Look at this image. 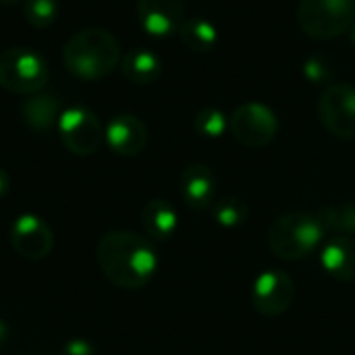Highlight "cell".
Listing matches in <instances>:
<instances>
[{"label": "cell", "instance_id": "6da1fadb", "mask_svg": "<svg viewBox=\"0 0 355 355\" xmlns=\"http://www.w3.org/2000/svg\"><path fill=\"white\" fill-rule=\"evenodd\" d=\"M96 260L104 277L121 289H141L158 270L154 245L133 231L106 233L96 248Z\"/></svg>", "mask_w": 355, "mask_h": 355}, {"label": "cell", "instance_id": "7a4b0ae2", "mask_svg": "<svg viewBox=\"0 0 355 355\" xmlns=\"http://www.w3.org/2000/svg\"><path fill=\"white\" fill-rule=\"evenodd\" d=\"M64 67L83 81L108 77L121 60L119 40L104 27H87L71 35L62 50Z\"/></svg>", "mask_w": 355, "mask_h": 355}, {"label": "cell", "instance_id": "3957f363", "mask_svg": "<svg viewBox=\"0 0 355 355\" xmlns=\"http://www.w3.org/2000/svg\"><path fill=\"white\" fill-rule=\"evenodd\" d=\"M324 227L316 214L293 210L281 214L268 229V248L281 260L297 262L314 254L324 241Z\"/></svg>", "mask_w": 355, "mask_h": 355}, {"label": "cell", "instance_id": "277c9868", "mask_svg": "<svg viewBox=\"0 0 355 355\" xmlns=\"http://www.w3.org/2000/svg\"><path fill=\"white\" fill-rule=\"evenodd\" d=\"M50 79L48 60L25 46L6 48L0 52V87L10 94L31 96L46 87Z\"/></svg>", "mask_w": 355, "mask_h": 355}, {"label": "cell", "instance_id": "5b68a950", "mask_svg": "<svg viewBox=\"0 0 355 355\" xmlns=\"http://www.w3.org/2000/svg\"><path fill=\"white\" fill-rule=\"evenodd\" d=\"M297 23L312 40H333L355 23V0H302Z\"/></svg>", "mask_w": 355, "mask_h": 355}, {"label": "cell", "instance_id": "8992f818", "mask_svg": "<svg viewBox=\"0 0 355 355\" xmlns=\"http://www.w3.org/2000/svg\"><path fill=\"white\" fill-rule=\"evenodd\" d=\"M56 129L64 148L77 156L94 154L104 139V129L96 112L79 104L69 106L60 112Z\"/></svg>", "mask_w": 355, "mask_h": 355}, {"label": "cell", "instance_id": "52a82bcc", "mask_svg": "<svg viewBox=\"0 0 355 355\" xmlns=\"http://www.w3.org/2000/svg\"><path fill=\"white\" fill-rule=\"evenodd\" d=\"M229 129L239 144L248 148H264L277 137L279 119L270 106L262 102H245L233 110Z\"/></svg>", "mask_w": 355, "mask_h": 355}, {"label": "cell", "instance_id": "ba28073f", "mask_svg": "<svg viewBox=\"0 0 355 355\" xmlns=\"http://www.w3.org/2000/svg\"><path fill=\"white\" fill-rule=\"evenodd\" d=\"M324 129L339 139H355V85L331 83L318 100Z\"/></svg>", "mask_w": 355, "mask_h": 355}, {"label": "cell", "instance_id": "9c48e42d", "mask_svg": "<svg viewBox=\"0 0 355 355\" xmlns=\"http://www.w3.org/2000/svg\"><path fill=\"white\" fill-rule=\"evenodd\" d=\"M295 300V283L283 270H264L256 277L252 287V302L256 312L275 318L285 314Z\"/></svg>", "mask_w": 355, "mask_h": 355}, {"label": "cell", "instance_id": "30bf717a", "mask_svg": "<svg viewBox=\"0 0 355 355\" xmlns=\"http://www.w3.org/2000/svg\"><path fill=\"white\" fill-rule=\"evenodd\" d=\"M10 245L25 260H44L54 248V235L37 214H21L10 225Z\"/></svg>", "mask_w": 355, "mask_h": 355}, {"label": "cell", "instance_id": "8fae6325", "mask_svg": "<svg viewBox=\"0 0 355 355\" xmlns=\"http://www.w3.org/2000/svg\"><path fill=\"white\" fill-rule=\"evenodd\" d=\"M137 21L148 35L166 37L185 21V0H137Z\"/></svg>", "mask_w": 355, "mask_h": 355}, {"label": "cell", "instance_id": "7c38bea8", "mask_svg": "<svg viewBox=\"0 0 355 355\" xmlns=\"http://www.w3.org/2000/svg\"><path fill=\"white\" fill-rule=\"evenodd\" d=\"M104 141L116 156L131 158V156H137L146 148L148 129L137 116L123 112L108 121L104 129Z\"/></svg>", "mask_w": 355, "mask_h": 355}, {"label": "cell", "instance_id": "4fadbf2b", "mask_svg": "<svg viewBox=\"0 0 355 355\" xmlns=\"http://www.w3.org/2000/svg\"><path fill=\"white\" fill-rule=\"evenodd\" d=\"M179 189H181L183 202L191 210H210L212 204L216 202L218 181L210 166L193 162L183 168Z\"/></svg>", "mask_w": 355, "mask_h": 355}, {"label": "cell", "instance_id": "5bb4252c", "mask_svg": "<svg viewBox=\"0 0 355 355\" xmlns=\"http://www.w3.org/2000/svg\"><path fill=\"white\" fill-rule=\"evenodd\" d=\"M320 266L324 272L341 283L355 281V239L333 235L320 245Z\"/></svg>", "mask_w": 355, "mask_h": 355}, {"label": "cell", "instance_id": "9a60e30c", "mask_svg": "<svg viewBox=\"0 0 355 355\" xmlns=\"http://www.w3.org/2000/svg\"><path fill=\"white\" fill-rule=\"evenodd\" d=\"M60 112L62 110H60L58 98L52 94H44V92L31 94L29 98H25V102L21 106V116H23L25 125L37 133H44L52 125H56Z\"/></svg>", "mask_w": 355, "mask_h": 355}, {"label": "cell", "instance_id": "2e32d148", "mask_svg": "<svg viewBox=\"0 0 355 355\" xmlns=\"http://www.w3.org/2000/svg\"><path fill=\"white\" fill-rule=\"evenodd\" d=\"M141 225L150 239L168 241L177 233L179 216L166 200H150L141 210Z\"/></svg>", "mask_w": 355, "mask_h": 355}, {"label": "cell", "instance_id": "e0dca14e", "mask_svg": "<svg viewBox=\"0 0 355 355\" xmlns=\"http://www.w3.org/2000/svg\"><path fill=\"white\" fill-rule=\"evenodd\" d=\"M121 71L127 81L135 85H150L158 81L162 73V60L156 52L148 48H133L123 56Z\"/></svg>", "mask_w": 355, "mask_h": 355}, {"label": "cell", "instance_id": "ac0fdd59", "mask_svg": "<svg viewBox=\"0 0 355 355\" xmlns=\"http://www.w3.org/2000/svg\"><path fill=\"white\" fill-rule=\"evenodd\" d=\"M181 42L191 52H210L218 44V29L212 21L202 17L185 19L179 29Z\"/></svg>", "mask_w": 355, "mask_h": 355}, {"label": "cell", "instance_id": "d6986e66", "mask_svg": "<svg viewBox=\"0 0 355 355\" xmlns=\"http://www.w3.org/2000/svg\"><path fill=\"white\" fill-rule=\"evenodd\" d=\"M327 233L355 237V202L322 206L314 212Z\"/></svg>", "mask_w": 355, "mask_h": 355}, {"label": "cell", "instance_id": "ffe728a7", "mask_svg": "<svg viewBox=\"0 0 355 355\" xmlns=\"http://www.w3.org/2000/svg\"><path fill=\"white\" fill-rule=\"evenodd\" d=\"M210 212H212L214 223L223 229H237V227L245 225L250 218V206L237 196H225V198L216 200L212 204Z\"/></svg>", "mask_w": 355, "mask_h": 355}, {"label": "cell", "instance_id": "44dd1931", "mask_svg": "<svg viewBox=\"0 0 355 355\" xmlns=\"http://www.w3.org/2000/svg\"><path fill=\"white\" fill-rule=\"evenodd\" d=\"M193 127L202 137L208 139H218L220 135H225V131L229 129V121L227 114L214 106H206L200 108L193 116Z\"/></svg>", "mask_w": 355, "mask_h": 355}, {"label": "cell", "instance_id": "7402d4cb", "mask_svg": "<svg viewBox=\"0 0 355 355\" xmlns=\"http://www.w3.org/2000/svg\"><path fill=\"white\" fill-rule=\"evenodd\" d=\"M23 15L31 27L46 29L58 17V0H25Z\"/></svg>", "mask_w": 355, "mask_h": 355}, {"label": "cell", "instance_id": "603a6c76", "mask_svg": "<svg viewBox=\"0 0 355 355\" xmlns=\"http://www.w3.org/2000/svg\"><path fill=\"white\" fill-rule=\"evenodd\" d=\"M304 75L312 83H324L331 79V64L320 56H312L304 62Z\"/></svg>", "mask_w": 355, "mask_h": 355}, {"label": "cell", "instance_id": "cb8c5ba5", "mask_svg": "<svg viewBox=\"0 0 355 355\" xmlns=\"http://www.w3.org/2000/svg\"><path fill=\"white\" fill-rule=\"evenodd\" d=\"M60 355H96V349L94 345L87 341V339H69L64 345H62V352Z\"/></svg>", "mask_w": 355, "mask_h": 355}, {"label": "cell", "instance_id": "d4e9b609", "mask_svg": "<svg viewBox=\"0 0 355 355\" xmlns=\"http://www.w3.org/2000/svg\"><path fill=\"white\" fill-rule=\"evenodd\" d=\"M8 189H10V177L4 168H0V200L8 193Z\"/></svg>", "mask_w": 355, "mask_h": 355}, {"label": "cell", "instance_id": "484cf974", "mask_svg": "<svg viewBox=\"0 0 355 355\" xmlns=\"http://www.w3.org/2000/svg\"><path fill=\"white\" fill-rule=\"evenodd\" d=\"M8 333H10V329H8V324L0 318V347L8 341Z\"/></svg>", "mask_w": 355, "mask_h": 355}, {"label": "cell", "instance_id": "4316f807", "mask_svg": "<svg viewBox=\"0 0 355 355\" xmlns=\"http://www.w3.org/2000/svg\"><path fill=\"white\" fill-rule=\"evenodd\" d=\"M15 2H19V0H0V4H15Z\"/></svg>", "mask_w": 355, "mask_h": 355}, {"label": "cell", "instance_id": "83f0119b", "mask_svg": "<svg viewBox=\"0 0 355 355\" xmlns=\"http://www.w3.org/2000/svg\"><path fill=\"white\" fill-rule=\"evenodd\" d=\"M349 33H352V42H354V44H355V23H354V27L349 29Z\"/></svg>", "mask_w": 355, "mask_h": 355}]
</instances>
